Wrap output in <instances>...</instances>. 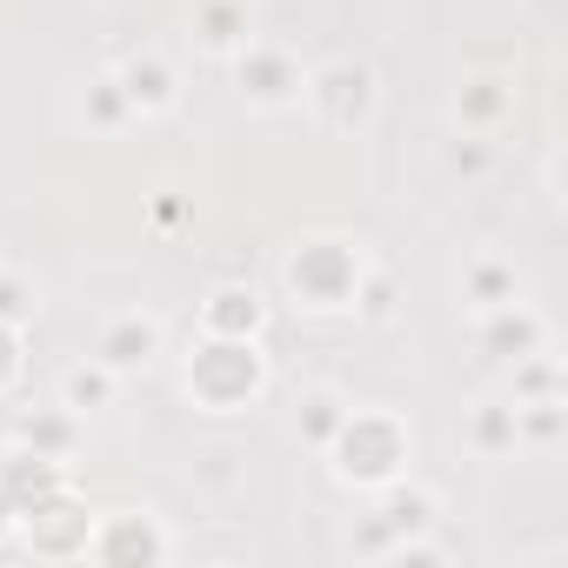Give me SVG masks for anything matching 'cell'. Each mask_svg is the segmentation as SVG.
I'll list each match as a JSON object with an SVG mask.
<instances>
[{
    "label": "cell",
    "instance_id": "obj_1",
    "mask_svg": "<svg viewBox=\"0 0 568 568\" xmlns=\"http://www.w3.org/2000/svg\"><path fill=\"white\" fill-rule=\"evenodd\" d=\"M254 382H261V362H254V348L247 342H214L201 362H194V395L201 402H214V408H227V402H241V395H254Z\"/></svg>",
    "mask_w": 568,
    "mask_h": 568
},
{
    "label": "cell",
    "instance_id": "obj_2",
    "mask_svg": "<svg viewBox=\"0 0 568 568\" xmlns=\"http://www.w3.org/2000/svg\"><path fill=\"white\" fill-rule=\"evenodd\" d=\"M395 462H402V435H395L388 422H348V442H342V475L375 481V475H388Z\"/></svg>",
    "mask_w": 568,
    "mask_h": 568
},
{
    "label": "cell",
    "instance_id": "obj_3",
    "mask_svg": "<svg viewBox=\"0 0 568 568\" xmlns=\"http://www.w3.org/2000/svg\"><path fill=\"white\" fill-rule=\"evenodd\" d=\"M288 274H295V288H302V295H315V302H342V295H348V281H355V261H348L342 247L315 241V247L295 254Z\"/></svg>",
    "mask_w": 568,
    "mask_h": 568
},
{
    "label": "cell",
    "instance_id": "obj_4",
    "mask_svg": "<svg viewBox=\"0 0 568 568\" xmlns=\"http://www.w3.org/2000/svg\"><path fill=\"white\" fill-rule=\"evenodd\" d=\"M254 322H261V302H254V295H241V288H221V295H214V308H207V328H214V335H227V342H247V335H254Z\"/></svg>",
    "mask_w": 568,
    "mask_h": 568
},
{
    "label": "cell",
    "instance_id": "obj_5",
    "mask_svg": "<svg viewBox=\"0 0 568 568\" xmlns=\"http://www.w3.org/2000/svg\"><path fill=\"white\" fill-rule=\"evenodd\" d=\"M241 88L254 101H281V94L295 88V74H288V61H281V54H247L241 61Z\"/></svg>",
    "mask_w": 568,
    "mask_h": 568
},
{
    "label": "cell",
    "instance_id": "obj_6",
    "mask_svg": "<svg viewBox=\"0 0 568 568\" xmlns=\"http://www.w3.org/2000/svg\"><path fill=\"white\" fill-rule=\"evenodd\" d=\"M154 355V328L148 322H121L108 342H101V362L108 368H134V362H148Z\"/></svg>",
    "mask_w": 568,
    "mask_h": 568
},
{
    "label": "cell",
    "instance_id": "obj_7",
    "mask_svg": "<svg viewBox=\"0 0 568 568\" xmlns=\"http://www.w3.org/2000/svg\"><path fill=\"white\" fill-rule=\"evenodd\" d=\"M128 101H141V108H161L168 101V68H154V61H134V68H121V81H114Z\"/></svg>",
    "mask_w": 568,
    "mask_h": 568
},
{
    "label": "cell",
    "instance_id": "obj_8",
    "mask_svg": "<svg viewBox=\"0 0 568 568\" xmlns=\"http://www.w3.org/2000/svg\"><path fill=\"white\" fill-rule=\"evenodd\" d=\"M207 41H234V8H207Z\"/></svg>",
    "mask_w": 568,
    "mask_h": 568
},
{
    "label": "cell",
    "instance_id": "obj_9",
    "mask_svg": "<svg viewBox=\"0 0 568 568\" xmlns=\"http://www.w3.org/2000/svg\"><path fill=\"white\" fill-rule=\"evenodd\" d=\"M101 388H108L101 375H74V382H68V395H74V402H101Z\"/></svg>",
    "mask_w": 568,
    "mask_h": 568
},
{
    "label": "cell",
    "instance_id": "obj_10",
    "mask_svg": "<svg viewBox=\"0 0 568 568\" xmlns=\"http://www.w3.org/2000/svg\"><path fill=\"white\" fill-rule=\"evenodd\" d=\"M0 315H21V288H14V281H0Z\"/></svg>",
    "mask_w": 568,
    "mask_h": 568
},
{
    "label": "cell",
    "instance_id": "obj_11",
    "mask_svg": "<svg viewBox=\"0 0 568 568\" xmlns=\"http://www.w3.org/2000/svg\"><path fill=\"white\" fill-rule=\"evenodd\" d=\"M0 368H8V362H0Z\"/></svg>",
    "mask_w": 568,
    "mask_h": 568
}]
</instances>
